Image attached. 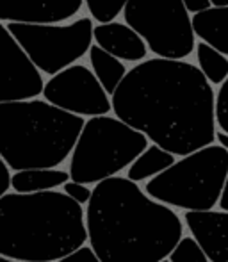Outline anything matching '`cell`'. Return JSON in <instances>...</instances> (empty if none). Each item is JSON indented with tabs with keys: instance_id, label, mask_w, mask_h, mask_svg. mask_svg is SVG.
<instances>
[{
	"instance_id": "cell-14",
	"label": "cell",
	"mask_w": 228,
	"mask_h": 262,
	"mask_svg": "<svg viewBox=\"0 0 228 262\" xmlns=\"http://www.w3.org/2000/svg\"><path fill=\"white\" fill-rule=\"evenodd\" d=\"M194 36L218 52L228 55V6H211L191 16Z\"/></svg>"
},
{
	"instance_id": "cell-6",
	"label": "cell",
	"mask_w": 228,
	"mask_h": 262,
	"mask_svg": "<svg viewBox=\"0 0 228 262\" xmlns=\"http://www.w3.org/2000/svg\"><path fill=\"white\" fill-rule=\"evenodd\" d=\"M148 138L112 116H93L84 121L70 161V179L98 184L127 169L148 146Z\"/></svg>"
},
{
	"instance_id": "cell-12",
	"label": "cell",
	"mask_w": 228,
	"mask_h": 262,
	"mask_svg": "<svg viewBox=\"0 0 228 262\" xmlns=\"http://www.w3.org/2000/svg\"><path fill=\"white\" fill-rule=\"evenodd\" d=\"M191 237L211 262H228V210H186Z\"/></svg>"
},
{
	"instance_id": "cell-27",
	"label": "cell",
	"mask_w": 228,
	"mask_h": 262,
	"mask_svg": "<svg viewBox=\"0 0 228 262\" xmlns=\"http://www.w3.org/2000/svg\"><path fill=\"white\" fill-rule=\"evenodd\" d=\"M216 141H218V145L225 146L228 150V136L223 134V132H216Z\"/></svg>"
},
{
	"instance_id": "cell-7",
	"label": "cell",
	"mask_w": 228,
	"mask_h": 262,
	"mask_svg": "<svg viewBox=\"0 0 228 262\" xmlns=\"http://www.w3.org/2000/svg\"><path fill=\"white\" fill-rule=\"evenodd\" d=\"M123 18L157 57L186 59L196 47L191 16L182 0H128Z\"/></svg>"
},
{
	"instance_id": "cell-13",
	"label": "cell",
	"mask_w": 228,
	"mask_h": 262,
	"mask_svg": "<svg viewBox=\"0 0 228 262\" xmlns=\"http://www.w3.org/2000/svg\"><path fill=\"white\" fill-rule=\"evenodd\" d=\"M93 41L120 61H143L148 54L145 39L132 27L120 21H107L93 27Z\"/></svg>"
},
{
	"instance_id": "cell-20",
	"label": "cell",
	"mask_w": 228,
	"mask_h": 262,
	"mask_svg": "<svg viewBox=\"0 0 228 262\" xmlns=\"http://www.w3.org/2000/svg\"><path fill=\"white\" fill-rule=\"evenodd\" d=\"M84 2L93 20H97L98 24H107L114 21L118 14L123 13V7L128 0H84Z\"/></svg>"
},
{
	"instance_id": "cell-8",
	"label": "cell",
	"mask_w": 228,
	"mask_h": 262,
	"mask_svg": "<svg viewBox=\"0 0 228 262\" xmlns=\"http://www.w3.org/2000/svg\"><path fill=\"white\" fill-rule=\"evenodd\" d=\"M93 20L79 18L70 25L7 24V31L20 43L41 73L56 75L75 64L93 45Z\"/></svg>"
},
{
	"instance_id": "cell-16",
	"label": "cell",
	"mask_w": 228,
	"mask_h": 262,
	"mask_svg": "<svg viewBox=\"0 0 228 262\" xmlns=\"http://www.w3.org/2000/svg\"><path fill=\"white\" fill-rule=\"evenodd\" d=\"M175 161V156L168 150L161 148L157 145H148L127 168V179L135 184L143 182V180H150L170 168Z\"/></svg>"
},
{
	"instance_id": "cell-21",
	"label": "cell",
	"mask_w": 228,
	"mask_h": 262,
	"mask_svg": "<svg viewBox=\"0 0 228 262\" xmlns=\"http://www.w3.org/2000/svg\"><path fill=\"white\" fill-rule=\"evenodd\" d=\"M216 127L219 132L228 136V77L219 84V90L216 93Z\"/></svg>"
},
{
	"instance_id": "cell-25",
	"label": "cell",
	"mask_w": 228,
	"mask_h": 262,
	"mask_svg": "<svg viewBox=\"0 0 228 262\" xmlns=\"http://www.w3.org/2000/svg\"><path fill=\"white\" fill-rule=\"evenodd\" d=\"M182 4L187 9V13H193V14L201 13V11L209 9L212 6L211 0H182Z\"/></svg>"
},
{
	"instance_id": "cell-17",
	"label": "cell",
	"mask_w": 228,
	"mask_h": 262,
	"mask_svg": "<svg viewBox=\"0 0 228 262\" xmlns=\"http://www.w3.org/2000/svg\"><path fill=\"white\" fill-rule=\"evenodd\" d=\"M87 55H89L91 72L95 73V77L102 84L105 93L112 95L116 91V88L120 86L121 80H123V77L127 75V66L123 64V61L105 52L98 45H91Z\"/></svg>"
},
{
	"instance_id": "cell-5",
	"label": "cell",
	"mask_w": 228,
	"mask_h": 262,
	"mask_svg": "<svg viewBox=\"0 0 228 262\" xmlns=\"http://www.w3.org/2000/svg\"><path fill=\"white\" fill-rule=\"evenodd\" d=\"M228 177V150L209 145L175 161L150 179L145 193L150 198L184 210H209L219 204Z\"/></svg>"
},
{
	"instance_id": "cell-19",
	"label": "cell",
	"mask_w": 228,
	"mask_h": 262,
	"mask_svg": "<svg viewBox=\"0 0 228 262\" xmlns=\"http://www.w3.org/2000/svg\"><path fill=\"white\" fill-rule=\"evenodd\" d=\"M170 262H211L205 255V252L200 248L196 241L189 235L180 237V241L175 245L171 253L168 255Z\"/></svg>"
},
{
	"instance_id": "cell-2",
	"label": "cell",
	"mask_w": 228,
	"mask_h": 262,
	"mask_svg": "<svg viewBox=\"0 0 228 262\" xmlns=\"http://www.w3.org/2000/svg\"><path fill=\"white\" fill-rule=\"evenodd\" d=\"M86 230L102 262H159L168 259L184 235V223L171 207L116 175L95 184Z\"/></svg>"
},
{
	"instance_id": "cell-28",
	"label": "cell",
	"mask_w": 228,
	"mask_h": 262,
	"mask_svg": "<svg viewBox=\"0 0 228 262\" xmlns=\"http://www.w3.org/2000/svg\"><path fill=\"white\" fill-rule=\"evenodd\" d=\"M212 6H228V0H211Z\"/></svg>"
},
{
	"instance_id": "cell-26",
	"label": "cell",
	"mask_w": 228,
	"mask_h": 262,
	"mask_svg": "<svg viewBox=\"0 0 228 262\" xmlns=\"http://www.w3.org/2000/svg\"><path fill=\"white\" fill-rule=\"evenodd\" d=\"M218 205L221 207V210H228V177H226L225 187H223V193H221V198H219Z\"/></svg>"
},
{
	"instance_id": "cell-30",
	"label": "cell",
	"mask_w": 228,
	"mask_h": 262,
	"mask_svg": "<svg viewBox=\"0 0 228 262\" xmlns=\"http://www.w3.org/2000/svg\"><path fill=\"white\" fill-rule=\"evenodd\" d=\"M159 262H170V260H168V259H164V260H159Z\"/></svg>"
},
{
	"instance_id": "cell-1",
	"label": "cell",
	"mask_w": 228,
	"mask_h": 262,
	"mask_svg": "<svg viewBox=\"0 0 228 262\" xmlns=\"http://www.w3.org/2000/svg\"><path fill=\"white\" fill-rule=\"evenodd\" d=\"M118 120L173 156L216 141L214 88L196 64L153 57L128 70L111 95Z\"/></svg>"
},
{
	"instance_id": "cell-11",
	"label": "cell",
	"mask_w": 228,
	"mask_h": 262,
	"mask_svg": "<svg viewBox=\"0 0 228 262\" xmlns=\"http://www.w3.org/2000/svg\"><path fill=\"white\" fill-rule=\"evenodd\" d=\"M84 0H0V21L61 24L82 9Z\"/></svg>"
},
{
	"instance_id": "cell-23",
	"label": "cell",
	"mask_w": 228,
	"mask_h": 262,
	"mask_svg": "<svg viewBox=\"0 0 228 262\" xmlns=\"http://www.w3.org/2000/svg\"><path fill=\"white\" fill-rule=\"evenodd\" d=\"M57 262H102L97 257V253L91 250V246H80L79 250L72 252L70 255L62 257Z\"/></svg>"
},
{
	"instance_id": "cell-15",
	"label": "cell",
	"mask_w": 228,
	"mask_h": 262,
	"mask_svg": "<svg viewBox=\"0 0 228 262\" xmlns=\"http://www.w3.org/2000/svg\"><path fill=\"white\" fill-rule=\"evenodd\" d=\"M70 180V173L57 168H31L20 169L11 175V187L14 193H41L54 191Z\"/></svg>"
},
{
	"instance_id": "cell-4",
	"label": "cell",
	"mask_w": 228,
	"mask_h": 262,
	"mask_svg": "<svg viewBox=\"0 0 228 262\" xmlns=\"http://www.w3.org/2000/svg\"><path fill=\"white\" fill-rule=\"evenodd\" d=\"M84 121L47 100L0 102V157L14 171L57 168L72 154Z\"/></svg>"
},
{
	"instance_id": "cell-3",
	"label": "cell",
	"mask_w": 228,
	"mask_h": 262,
	"mask_svg": "<svg viewBox=\"0 0 228 262\" xmlns=\"http://www.w3.org/2000/svg\"><path fill=\"white\" fill-rule=\"evenodd\" d=\"M87 241L84 209L59 191L6 193L0 198V255L57 262Z\"/></svg>"
},
{
	"instance_id": "cell-18",
	"label": "cell",
	"mask_w": 228,
	"mask_h": 262,
	"mask_svg": "<svg viewBox=\"0 0 228 262\" xmlns=\"http://www.w3.org/2000/svg\"><path fill=\"white\" fill-rule=\"evenodd\" d=\"M196 59H198V68L203 73V77L212 84V86H219L223 80L228 77V55L218 52L216 49L209 47L207 43L200 41L196 47Z\"/></svg>"
},
{
	"instance_id": "cell-10",
	"label": "cell",
	"mask_w": 228,
	"mask_h": 262,
	"mask_svg": "<svg viewBox=\"0 0 228 262\" xmlns=\"http://www.w3.org/2000/svg\"><path fill=\"white\" fill-rule=\"evenodd\" d=\"M43 75L0 24V102L31 100L43 93Z\"/></svg>"
},
{
	"instance_id": "cell-29",
	"label": "cell",
	"mask_w": 228,
	"mask_h": 262,
	"mask_svg": "<svg viewBox=\"0 0 228 262\" xmlns=\"http://www.w3.org/2000/svg\"><path fill=\"white\" fill-rule=\"evenodd\" d=\"M0 262H21V260H14V259H7V257L0 255Z\"/></svg>"
},
{
	"instance_id": "cell-24",
	"label": "cell",
	"mask_w": 228,
	"mask_h": 262,
	"mask_svg": "<svg viewBox=\"0 0 228 262\" xmlns=\"http://www.w3.org/2000/svg\"><path fill=\"white\" fill-rule=\"evenodd\" d=\"M11 187V173L9 166L4 162V159L0 157V198L7 193V189Z\"/></svg>"
},
{
	"instance_id": "cell-22",
	"label": "cell",
	"mask_w": 228,
	"mask_h": 262,
	"mask_svg": "<svg viewBox=\"0 0 228 262\" xmlns=\"http://www.w3.org/2000/svg\"><path fill=\"white\" fill-rule=\"evenodd\" d=\"M62 193L66 194V196H70L73 202H77L79 205H84V204H89L91 200V193H93V189H89V187L86 186V184H80V182H75V180L70 179L68 182L62 186Z\"/></svg>"
},
{
	"instance_id": "cell-9",
	"label": "cell",
	"mask_w": 228,
	"mask_h": 262,
	"mask_svg": "<svg viewBox=\"0 0 228 262\" xmlns=\"http://www.w3.org/2000/svg\"><path fill=\"white\" fill-rule=\"evenodd\" d=\"M43 97L49 104L82 118L105 116L112 111L109 95L84 64H72L50 77Z\"/></svg>"
}]
</instances>
